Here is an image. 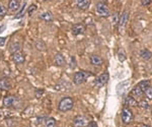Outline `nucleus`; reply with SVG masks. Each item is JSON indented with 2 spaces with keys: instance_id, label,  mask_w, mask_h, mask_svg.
<instances>
[{
  "instance_id": "f257e3e1",
  "label": "nucleus",
  "mask_w": 152,
  "mask_h": 127,
  "mask_svg": "<svg viewBox=\"0 0 152 127\" xmlns=\"http://www.w3.org/2000/svg\"><path fill=\"white\" fill-rule=\"evenodd\" d=\"M94 75V73L89 72V71H85V70H80V71H77L74 73V75H73V82H74L75 84L79 85L83 84V82L86 81V79L88 77L92 76Z\"/></svg>"
},
{
  "instance_id": "f03ea898",
  "label": "nucleus",
  "mask_w": 152,
  "mask_h": 127,
  "mask_svg": "<svg viewBox=\"0 0 152 127\" xmlns=\"http://www.w3.org/2000/svg\"><path fill=\"white\" fill-rule=\"evenodd\" d=\"M73 106H74V101H73L72 98L65 97L59 102L58 109L60 112H67V111H70V110L73 108Z\"/></svg>"
},
{
  "instance_id": "7ed1b4c3",
  "label": "nucleus",
  "mask_w": 152,
  "mask_h": 127,
  "mask_svg": "<svg viewBox=\"0 0 152 127\" xmlns=\"http://www.w3.org/2000/svg\"><path fill=\"white\" fill-rule=\"evenodd\" d=\"M121 119L122 122L125 125H128V124H131L134 120V114L132 112L131 108L129 107H125L122 109V113H121Z\"/></svg>"
},
{
  "instance_id": "20e7f679",
  "label": "nucleus",
  "mask_w": 152,
  "mask_h": 127,
  "mask_svg": "<svg viewBox=\"0 0 152 127\" xmlns=\"http://www.w3.org/2000/svg\"><path fill=\"white\" fill-rule=\"evenodd\" d=\"M95 10H96V13L99 15L102 16V18H107L111 14V11H110L109 7L105 3H102V2H99L95 6Z\"/></svg>"
},
{
  "instance_id": "39448f33",
  "label": "nucleus",
  "mask_w": 152,
  "mask_h": 127,
  "mask_svg": "<svg viewBox=\"0 0 152 127\" xmlns=\"http://www.w3.org/2000/svg\"><path fill=\"white\" fill-rule=\"evenodd\" d=\"M109 79H110L109 72H104V73H102V75H99L97 79H94V87H104V85L107 84Z\"/></svg>"
},
{
  "instance_id": "423d86ee",
  "label": "nucleus",
  "mask_w": 152,
  "mask_h": 127,
  "mask_svg": "<svg viewBox=\"0 0 152 127\" xmlns=\"http://www.w3.org/2000/svg\"><path fill=\"white\" fill-rule=\"evenodd\" d=\"M18 102H19L18 98H16L15 96H6V97H4V99H3V105L6 108L16 107Z\"/></svg>"
},
{
  "instance_id": "0eeeda50",
  "label": "nucleus",
  "mask_w": 152,
  "mask_h": 127,
  "mask_svg": "<svg viewBox=\"0 0 152 127\" xmlns=\"http://www.w3.org/2000/svg\"><path fill=\"white\" fill-rule=\"evenodd\" d=\"M89 123L88 118L83 115L76 116L73 120V127H86L87 124Z\"/></svg>"
},
{
  "instance_id": "6e6552de",
  "label": "nucleus",
  "mask_w": 152,
  "mask_h": 127,
  "mask_svg": "<svg viewBox=\"0 0 152 127\" xmlns=\"http://www.w3.org/2000/svg\"><path fill=\"white\" fill-rule=\"evenodd\" d=\"M129 11L128 10H125L122 12V14L120 15V19H119V24H118V26H119V31L121 32L123 29L126 26V24L128 23V21H129Z\"/></svg>"
},
{
  "instance_id": "1a4fd4ad",
  "label": "nucleus",
  "mask_w": 152,
  "mask_h": 127,
  "mask_svg": "<svg viewBox=\"0 0 152 127\" xmlns=\"http://www.w3.org/2000/svg\"><path fill=\"white\" fill-rule=\"evenodd\" d=\"M124 106L125 107H138L139 106V102L137 101L136 99L131 96V95H128L127 97H125L124 99Z\"/></svg>"
},
{
  "instance_id": "9d476101",
  "label": "nucleus",
  "mask_w": 152,
  "mask_h": 127,
  "mask_svg": "<svg viewBox=\"0 0 152 127\" xmlns=\"http://www.w3.org/2000/svg\"><path fill=\"white\" fill-rule=\"evenodd\" d=\"M85 32V26L83 23H75L72 26V34L75 36L83 35Z\"/></svg>"
},
{
  "instance_id": "9b49d317",
  "label": "nucleus",
  "mask_w": 152,
  "mask_h": 127,
  "mask_svg": "<svg viewBox=\"0 0 152 127\" xmlns=\"http://www.w3.org/2000/svg\"><path fill=\"white\" fill-rule=\"evenodd\" d=\"M90 63H91L94 66H102L104 64V60L100 57L99 55L94 54L90 56Z\"/></svg>"
},
{
  "instance_id": "f8f14e48",
  "label": "nucleus",
  "mask_w": 152,
  "mask_h": 127,
  "mask_svg": "<svg viewBox=\"0 0 152 127\" xmlns=\"http://www.w3.org/2000/svg\"><path fill=\"white\" fill-rule=\"evenodd\" d=\"M12 60H13L14 63H16V64H21V63L24 62V56L21 52H19V51H18V52H14L12 53Z\"/></svg>"
},
{
  "instance_id": "ddd939ff",
  "label": "nucleus",
  "mask_w": 152,
  "mask_h": 127,
  "mask_svg": "<svg viewBox=\"0 0 152 127\" xmlns=\"http://www.w3.org/2000/svg\"><path fill=\"white\" fill-rule=\"evenodd\" d=\"M76 5L81 10H86L90 5V0H75Z\"/></svg>"
},
{
  "instance_id": "4468645a",
  "label": "nucleus",
  "mask_w": 152,
  "mask_h": 127,
  "mask_svg": "<svg viewBox=\"0 0 152 127\" xmlns=\"http://www.w3.org/2000/svg\"><path fill=\"white\" fill-rule=\"evenodd\" d=\"M139 56H140L143 60L148 61L152 58V52L150 50H148V49L144 48V49H142L140 52H139Z\"/></svg>"
},
{
  "instance_id": "2eb2a0df",
  "label": "nucleus",
  "mask_w": 152,
  "mask_h": 127,
  "mask_svg": "<svg viewBox=\"0 0 152 127\" xmlns=\"http://www.w3.org/2000/svg\"><path fill=\"white\" fill-rule=\"evenodd\" d=\"M10 87H11V84L8 79L4 77V79H0V90L1 91H8Z\"/></svg>"
},
{
  "instance_id": "dca6fc26",
  "label": "nucleus",
  "mask_w": 152,
  "mask_h": 127,
  "mask_svg": "<svg viewBox=\"0 0 152 127\" xmlns=\"http://www.w3.org/2000/svg\"><path fill=\"white\" fill-rule=\"evenodd\" d=\"M54 61H55V64L58 65V66H63L66 63L64 56L62 54H60V53H57V54L54 56Z\"/></svg>"
},
{
  "instance_id": "f3484780",
  "label": "nucleus",
  "mask_w": 152,
  "mask_h": 127,
  "mask_svg": "<svg viewBox=\"0 0 152 127\" xmlns=\"http://www.w3.org/2000/svg\"><path fill=\"white\" fill-rule=\"evenodd\" d=\"M144 95V92L141 90V87H139L138 84H136L135 87H133V89L131 90V96H133L134 98L135 97H138V98H140L142 97Z\"/></svg>"
},
{
  "instance_id": "a211bd4d",
  "label": "nucleus",
  "mask_w": 152,
  "mask_h": 127,
  "mask_svg": "<svg viewBox=\"0 0 152 127\" xmlns=\"http://www.w3.org/2000/svg\"><path fill=\"white\" fill-rule=\"evenodd\" d=\"M8 7L12 11L18 10L19 8V0H10L8 3Z\"/></svg>"
},
{
  "instance_id": "6ab92c4d",
  "label": "nucleus",
  "mask_w": 152,
  "mask_h": 127,
  "mask_svg": "<svg viewBox=\"0 0 152 127\" xmlns=\"http://www.w3.org/2000/svg\"><path fill=\"white\" fill-rule=\"evenodd\" d=\"M40 18L46 21H53V14L50 11H46L40 15Z\"/></svg>"
},
{
  "instance_id": "aec40b11",
  "label": "nucleus",
  "mask_w": 152,
  "mask_h": 127,
  "mask_svg": "<svg viewBox=\"0 0 152 127\" xmlns=\"http://www.w3.org/2000/svg\"><path fill=\"white\" fill-rule=\"evenodd\" d=\"M36 48L38 49L39 51H41V52H44V51L47 50V46H46L45 42L42 40H39L36 42Z\"/></svg>"
},
{
  "instance_id": "412c9836",
  "label": "nucleus",
  "mask_w": 152,
  "mask_h": 127,
  "mask_svg": "<svg viewBox=\"0 0 152 127\" xmlns=\"http://www.w3.org/2000/svg\"><path fill=\"white\" fill-rule=\"evenodd\" d=\"M118 59H119L120 62H124V61H126L127 59V55H126V52H125L124 49H120L119 51H118Z\"/></svg>"
},
{
  "instance_id": "4be33fe9",
  "label": "nucleus",
  "mask_w": 152,
  "mask_h": 127,
  "mask_svg": "<svg viewBox=\"0 0 152 127\" xmlns=\"http://www.w3.org/2000/svg\"><path fill=\"white\" fill-rule=\"evenodd\" d=\"M138 85L141 87L142 91L144 92V91H145V90L147 89V87H150L151 84H150V80H149V79H144V80H141V81L138 84Z\"/></svg>"
},
{
  "instance_id": "5701e85b",
  "label": "nucleus",
  "mask_w": 152,
  "mask_h": 127,
  "mask_svg": "<svg viewBox=\"0 0 152 127\" xmlns=\"http://www.w3.org/2000/svg\"><path fill=\"white\" fill-rule=\"evenodd\" d=\"M45 125L46 127H55L56 126V120L53 117H49L45 119Z\"/></svg>"
},
{
  "instance_id": "b1692460",
  "label": "nucleus",
  "mask_w": 152,
  "mask_h": 127,
  "mask_svg": "<svg viewBox=\"0 0 152 127\" xmlns=\"http://www.w3.org/2000/svg\"><path fill=\"white\" fill-rule=\"evenodd\" d=\"M20 48H21V45L19 44L18 42L16 43V42H13L10 45V48H9V50H10V52L11 53H14V52H18V51L20 50Z\"/></svg>"
},
{
  "instance_id": "393cba45",
  "label": "nucleus",
  "mask_w": 152,
  "mask_h": 127,
  "mask_svg": "<svg viewBox=\"0 0 152 127\" xmlns=\"http://www.w3.org/2000/svg\"><path fill=\"white\" fill-rule=\"evenodd\" d=\"M26 2H24L23 5V7H21V9H20V10H19L18 13H16V15L14 16V18H15V19H19V18H23V14H24V10H26Z\"/></svg>"
},
{
  "instance_id": "a878e982",
  "label": "nucleus",
  "mask_w": 152,
  "mask_h": 127,
  "mask_svg": "<svg viewBox=\"0 0 152 127\" xmlns=\"http://www.w3.org/2000/svg\"><path fill=\"white\" fill-rule=\"evenodd\" d=\"M144 95L146 96L147 100H149V101H152V87H148L147 89L144 91Z\"/></svg>"
},
{
  "instance_id": "bb28decb",
  "label": "nucleus",
  "mask_w": 152,
  "mask_h": 127,
  "mask_svg": "<svg viewBox=\"0 0 152 127\" xmlns=\"http://www.w3.org/2000/svg\"><path fill=\"white\" fill-rule=\"evenodd\" d=\"M139 107L143 110H147L150 108V105H149L148 101H146V100H141V101L139 102Z\"/></svg>"
},
{
  "instance_id": "cd10ccee",
  "label": "nucleus",
  "mask_w": 152,
  "mask_h": 127,
  "mask_svg": "<svg viewBox=\"0 0 152 127\" xmlns=\"http://www.w3.org/2000/svg\"><path fill=\"white\" fill-rule=\"evenodd\" d=\"M119 19H120L119 12H115V13L113 14V18H112V21H113L114 26H118V24H119Z\"/></svg>"
},
{
  "instance_id": "c85d7f7f",
  "label": "nucleus",
  "mask_w": 152,
  "mask_h": 127,
  "mask_svg": "<svg viewBox=\"0 0 152 127\" xmlns=\"http://www.w3.org/2000/svg\"><path fill=\"white\" fill-rule=\"evenodd\" d=\"M36 10H37V5H36V4H33V5H31V6H29V8H28V15H31V14H33Z\"/></svg>"
},
{
  "instance_id": "c756f323",
  "label": "nucleus",
  "mask_w": 152,
  "mask_h": 127,
  "mask_svg": "<svg viewBox=\"0 0 152 127\" xmlns=\"http://www.w3.org/2000/svg\"><path fill=\"white\" fill-rule=\"evenodd\" d=\"M6 12H7L6 8L3 5H2L1 3H0V16H4L6 14Z\"/></svg>"
},
{
  "instance_id": "7c9ffc66",
  "label": "nucleus",
  "mask_w": 152,
  "mask_h": 127,
  "mask_svg": "<svg viewBox=\"0 0 152 127\" xmlns=\"http://www.w3.org/2000/svg\"><path fill=\"white\" fill-rule=\"evenodd\" d=\"M152 3V0H141L142 6H148Z\"/></svg>"
},
{
  "instance_id": "2f4dec72",
  "label": "nucleus",
  "mask_w": 152,
  "mask_h": 127,
  "mask_svg": "<svg viewBox=\"0 0 152 127\" xmlns=\"http://www.w3.org/2000/svg\"><path fill=\"white\" fill-rule=\"evenodd\" d=\"M70 60H71L70 67L72 68V69H74V68L76 67V64H75V58H74V57H71V58H70Z\"/></svg>"
},
{
  "instance_id": "473e14b6",
  "label": "nucleus",
  "mask_w": 152,
  "mask_h": 127,
  "mask_svg": "<svg viewBox=\"0 0 152 127\" xmlns=\"http://www.w3.org/2000/svg\"><path fill=\"white\" fill-rule=\"evenodd\" d=\"M5 42H6V39L4 37H0V47H3L5 45Z\"/></svg>"
},
{
  "instance_id": "72a5a7b5",
  "label": "nucleus",
  "mask_w": 152,
  "mask_h": 127,
  "mask_svg": "<svg viewBox=\"0 0 152 127\" xmlns=\"http://www.w3.org/2000/svg\"><path fill=\"white\" fill-rule=\"evenodd\" d=\"M86 127H99V126H97V123L95 121H90L89 123L87 124Z\"/></svg>"
},
{
  "instance_id": "f704fd0d",
  "label": "nucleus",
  "mask_w": 152,
  "mask_h": 127,
  "mask_svg": "<svg viewBox=\"0 0 152 127\" xmlns=\"http://www.w3.org/2000/svg\"><path fill=\"white\" fill-rule=\"evenodd\" d=\"M43 92H44L43 90H41V91H40V90H37V91H36V97L37 98H40L41 95L43 94Z\"/></svg>"
},
{
  "instance_id": "c9c22d12",
  "label": "nucleus",
  "mask_w": 152,
  "mask_h": 127,
  "mask_svg": "<svg viewBox=\"0 0 152 127\" xmlns=\"http://www.w3.org/2000/svg\"><path fill=\"white\" fill-rule=\"evenodd\" d=\"M5 29H6V26H5V24H3V26H0V33H2V32L5 30Z\"/></svg>"
},
{
  "instance_id": "e433bc0d",
  "label": "nucleus",
  "mask_w": 152,
  "mask_h": 127,
  "mask_svg": "<svg viewBox=\"0 0 152 127\" xmlns=\"http://www.w3.org/2000/svg\"><path fill=\"white\" fill-rule=\"evenodd\" d=\"M3 118V112H2V110H0V119Z\"/></svg>"
},
{
  "instance_id": "4c0bfd02",
  "label": "nucleus",
  "mask_w": 152,
  "mask_h": 127,
  "mask_svg": "<svg viewBox=\"0 0 152 127\" xmlns=\"http://www.w3.org/2000/svg\"><path fill=\"white\" fill-rule=\"evenodd\" d=\"M141 127H151V126H149V125H146V124H144V125H142Z\"/></svg>"
},
{
  "instance_id": "58836bf2",
  "label": "nucleus",
  "mask_w": 152,
  "mask_h": 127,
  "mask_svg": "<svg viewBox=\"0 0 152 127\" xmlns=\"http://www.w3.org/2000/svg\"><path fill=\"white\" fill-rule=\"evenodd\" d=\"M151 114H152V108H151Z\"/></svg>"
},
{
  "instance_id": "ea45409f",
  "label": "nucleus",
  "mask_w": 152,
  "mask_h": 127,
  "mask_svg": "<svg viewBox=\"0 0 152 127\" xmlns=\"http://www.w3.org/2000/svg\"><path fill=\"white\" fill-rule=\"evenodd\" d=\"M44 1H46V0H44Z\"/></svg>"
}]
</instances>
